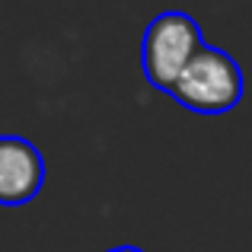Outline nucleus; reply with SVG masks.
I'll return each mask as SVG.
<instances>
[{
  "instance_id": "4",
  "label": "nucleus",
  "mask_w": 252,
  "mask_h": 252,
  "mask_svg": "<svg viewBox=\"0 0 252 252\" xmlns=\"http://www.w3.org/2000/svg\"><path fill=\"white\" fill-rule=\"evenodd\" d=\"M109 252H144V249H137V246H115V249H109Z\"/></svg>"
},
{
  "instance_id": "2",
  "label": "nucleus",
  "mask_w": 252,
  "mask_h": 252,
  "mask_svg": "<svg viewBox=\"0 0 252 252\" xmlns=\"http://www.w3.org/2000/svg\"><path fill=\"white\" fill-rule=\"evenodd\" d=\"M243 67L227 55V51L204 45L191 64L182 70L176 90L169 93L179 105L198 112V115H223L236 109L243 99Z\"/></svg>"
},
{
  "instance_id": "3",
  "label": "nucleus",
  "mask_w": 252,
  "mask_h": 252,
  "mask_svg": "<svg viewBox=\"0 0 252 252\" xmlns=\"http://www.w3.org/2000/svg\"><path fill=\"white\" fill-rule=\"evenodd\" d=\"M45 160L26 137L0 134V208H23L42 191Z\"/></svg>"
},
{
  "instance_id": "1",
  "label": "nucleus",
  "mask_w": 252,
  "mask_h": 252,
  "mask_svg": "<svg viewBox=\"0 0 252 252\" xmlns=\"http://www.w3.org/2000/svg\"><path fill=\"white\" fill-rule=\"evenodd\" d=\"M204 48L198 23L182 10H166L150 19L141 42V67L150 86L163 93H172L182 77V70L191 64V58Z\"/></svg>"
}]
</instances>
